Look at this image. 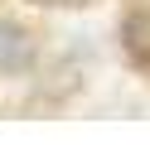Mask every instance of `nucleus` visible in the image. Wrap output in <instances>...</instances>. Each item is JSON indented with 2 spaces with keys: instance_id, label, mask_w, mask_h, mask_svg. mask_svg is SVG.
<instances>
[{
  "instance_id": "f257e3e1",
  "label": "nucleus",
  "mask_w": 150,
  "mask_h": 145,
  "mask_svg": "<svg viewBox=\"0 0 150 145\" xmlns=\"http://www.w3.org/2000/svg\"><path fill=\"white\" fill-rule=\"evenodd\" d=\"M29 63H34V39H29V29L15 24V19H0V77L24 73Z\"/></svg>"
},
{
  "instance_id": "f03ea898",
  "label": "nucleus",
  "mask_w": 150,
  "mask_h": 145,
  "mask_svg": "<svg viewBox=\"0 0 150 145\" xmlns=\"http://www.w3.org/2000/svg\"><path fill=\"white\" fill-rule=\"evenodd\" d=\"M121 48L136 68H150V10H131L121 19Z\"/></svg>"
},
{
  "instance_id": "7ed1b4c3",
  "label": "nucleus",
  "mask_w": 150,
  "mask_h": 145,
  "mask_svg": "<svg viewBox=\"0 0 150 145\" xmlns=\"http://www.w3.org/2000/svg\"><path fill=\"white\" fill-rule=\"evenodd\" d=\"M29 5H53V10H78V5H92V0H29Z\"/></svg>"
}]
</instances>
